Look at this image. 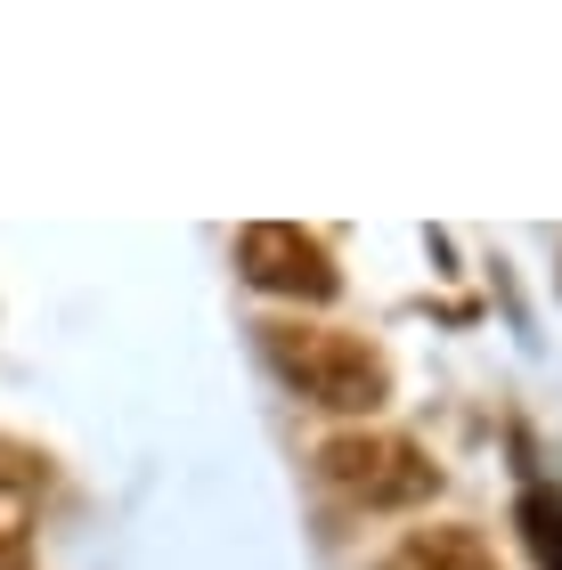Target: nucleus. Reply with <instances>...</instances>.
Listing matches in <instances>:
<instances>
[{
  "instance_id": "obj_2",
  "label": "nucleus",
  "mask_w": 562,
  "mask_h": 570,
  "mask_svg": "<svg viewBox=\"0 0 562 570\" xmlns=\"http://www.w3.org/2000/svg\"><path fill=\"white\" fill-rule=\"evenodd\" d=\"M318 473H326V489H343L367 513H416L424 498H441L432 449L407 432H383V424H343L335 440H318Z\"/></svg>"
},
{
  "instance_id": "obj_1",
  "label": "nucleus",
  "mask_w": 562,
  "mask_h": 570,
  "mask_svg": "<svg viewBox=\"0 0 562 570\" xmlns=\"http://www.w3.org/2000/svg\"><path fill=\"white\" fill-rule=\"evenodd\" d=\"M262 358H269V367L286 375L310 407L351 416V424H367L375 407L392 400V358H383L367 334L326 326V318H269V326H262Z\"/></svg>"
},
{
  "instance_id": "obj_3",
  "label": "nucleus",
  "mask_w": 562,
  "mask_h": 570,
  "mask_svg": "<svg viewBox=\"0 0 562 570\" xmlns=\"http://www.w3.org/2000/svg\"><path fill=\"white\" fill-rule=\"evenodd\" d=\"M237 277L253 294H277L294 309H326L343 294V269H335V253H326V237H310V228H294V220L237 228Z\"/></svg>"
},
{
  "instance_id": "obj_5",
  "label": "nucleus",
  "mask_w": 562,
  "mask_h": 570,
  "mask_svg": "<svg viewBox=\"0 0 562 570\" xmlns=\"http://www.w3.org/2000/svg\"><path fill=\"white\" fill-rule=\"evenodd\" d=\"M33 530H41V481L0 464V570H33Z\"/></svg>"
},
{
  "instance_id": "obj_4",
  "label": "nucleus",
  "mask_w": 562,
  "mask_h": 570,
  "mask_svg": "<svg viewBox=\"0 0 562 570\" xmlns=\"http://www.w3.org/2000/svg\"><path fill=\"white\" fill-rule=\"evenodd\" d=\"M383 570H497V547L473 522H424L383 554Z\"/></svg>"
},
{
  "instance_id": "obj_6",
  "label": "nucleus",
  "mask_w": 562,
  "mask_h": 570,
  "mask_svg": "<svg viewBox=\"0 0 562 570\" xmlns=\"http://www.w3.org/2000/svg\"><path fill=\"white\" fill-rule=\"evenodd\" d=\"M514 530H522V547L539 554V570H562V498L554 489H522Z\"/></svg>"
}]
</instances>
